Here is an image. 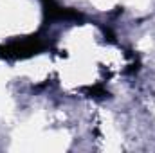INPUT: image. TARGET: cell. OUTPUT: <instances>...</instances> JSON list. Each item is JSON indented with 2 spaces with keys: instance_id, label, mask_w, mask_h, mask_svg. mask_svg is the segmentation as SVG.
<instances>
[{
  "instance_id": "6da1fadb",
  "label": "cell",
  "mask_w": 155,
  "mask_h": 153,
  "mask_svg": "<svg viewBox=\"0 0 155 153\" xmlns=\"http://www.w3.org/2000/svg\"><path fill=\"white\" fill-rule=\"evenodd\" d=\"M38 49H40L38 40H24V41H16V43L5 47L4 56H7V58H25V56L35 54Z\"/></svg>"
}]
</instances>
